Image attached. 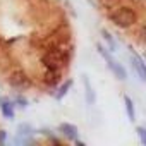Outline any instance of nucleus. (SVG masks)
I'll return each instance as SVG.
<instances>
[{"instance_id":"nucleus-15","label":"nucleus","mask_w":146,"mask_h":146,"mask_svg":"<svg viewBox=\"0 0 146 146\" xmlns=\"http://www.w3.org/2000/svg\"><path fill=\"white\" fill-rule=\"evenodd\" d=\"M40 134H43V136H46L52 143H55V144H60V139H57L53 134H52V131H48V129H40Z\"/></svg>"},{"instance_id":"nucleus-3","label":"nucleus","mask_w":146,"mask_h":146,"mask_svg":"<svg viewBox=\"0 0 146 146\" xmlns=\"http://www.w3.org/2000/svg\"><path fill=\"white\" fill-rule=\"evenodd\" d=\"M41 64L46 69H62L64 65V55L60 50H48L41 57Z\"/></svg>"},{"instance_id":"nucleus-13","label":"nucleus","mask_w":146,"mask_h":146,"mask_svg":"<svg viewBox=\"0 0 146 146\" xmlns=\"http://www.w3.org/2000/svg\"><path fill=\"white\" fill-rule=\"evenodd\" d=\"M36 131L29 125V124H19L17 125V134H26V136H33Z\"/></svg>"},{"instance_id":"nucleus-14","label":"nucleus","mask_w":146,"mask_h":146,"mask_svg":"<svg viewBox=\"0 0 146 146\" xmlns=\"http://www.w3.org/2000/svg\"><path fill=\"white\" fill-rule=\"evenodd\" d=\"M14 143L19 144V146H21V144H23V146H24V144H33V137H31V136H26V134H17L16 139H14Z\"/></svg>"},{"instance_id":"nucleus-8","label":"nucleus","mask_w":146,"mask_h":146,"mask_svg":"<svg viewBox=\"0 0 146 146\" xmlns=\"http://www.w3.org/2000/svg\"><path fill=\"white\" fill-rule=\"evenodd\" d=\"M58 81H60V69H46V72H45V83L50 88H53Z\"/></svg>"},{"instance_id":"nucleus-16","label":"nucleus","mask_w":146,"mask_h":146,"mask_svg":"<svg viewBox=\"0 0 146 146\" xmlns=\"http://www.w3.org/2000/svg\"><path fill=\"white\" fill-rule=\"evenodd\" d=\"M14 103H16L17 107H21V108H26V107L29 105V102H28L24 96H21V95H17V96L14 98Z\"/></svg>"},{"instance_id":"nucleus-11","label":"nucleus","mask_w":146,"mask_h":146,"mask_svg":"<svg viewBox=\"0 0 146 146\" xmlns=\"http://www.w3.org/2000/svg\"><path fill=\"white\" fill-rule=\"evenodd\" d=\"M102 38H103V41L107 43V46H108V50H110V52H117V41H115V40H113V36L110 35V31L102 29Z\"/></svg>"},{"instance_id":"nucleus-7","label":"nucleus","mask_w":146,"mask_h":146,"mask_svg":"<svg viewBox=\"0 0 146 146\" xmlns=\"http://www.w3.org/2000/svg\"><path fill=\"white\" fill-rule=\"evenodd\" d=\"M0 110H2L5 119H14L16 117V103H14V100L0 98Z\"/></svg>"},{"instance_id":"nucleus-6","label":"nucleus","mask_w":146,"mask_h":146,"mask_svg":"<svg viewBox=\"0 0 146 146\" xmlns=\"http://www.w3.org/2000/svg\"><path fill=\"white\" fill-rule=\"evenodd\" d=\"M58 132H60L62 136H65L67 139H70V141L79 139V131H78V127L72 125V124H67V122H62V124L58 125Z\"/></svg>"},{"instance_id":"nucleus-17","label":"nucleus","mask_w":146,"mask_h":146,"mask_svg":"<svg viewBox=\"0 0 146 146\" xmlns=\"http://www.w3.org/2000/svg\"><path fill=\"white\" fill-rule=\"evenodd\" d=\"M136 132H137V136H139V139H141V143L146 146V127H136Z\"/></svg>"},{"instance_id":"nucleus-4","label":"nucleus","mask_w":146,"mask_h":146,"mask_svg":"<svg viewBox=\"0 0 146 146\" xmlns=\"http://www.w3.org/2000/svg\"><path fill=\"white\" fill-rule=\"evenodd\" d=\"M9 83H11V86H12V88L19 90V91H24V90H28V88L31 86V79L28 78L26 72H24V70H21V69H17V70H12V72H11V76H9Z\"/></svg>"},{"instance_id":"nucleus-2","label":"nucleus","mask_w":146,"mask_h":146,"mask_svg":"<svg viewBox=\"0 0 146 146\" xmlns=\"http://www.w3.org/2000/svg\"><path fill=\"white\" fill-rule=\"evenodd\" d=\"M96 50H98V53L103 57V60L107 62L108 69L115 74V78H117V79H120V81H125V79H127V72H125V69H124V67H122V65H120V64H119L112 55H110V52H107V48H105L103 45H100V43L96 45Z\"/></svg>"},{"instance_id":"nucleus-5","label":"nucleus","mask_w":146,"mask_h":146,"mask_svg":"<svg viewBox=\"0 0 146 146\" xmlns=\"http://www.w3.org/2000/svg\"><path fill=\"white\" fill-rule=\"evenodd\" d=\"M131 65H132V69L136 70V74L139 76V79H141L143 83H146V64H144V60H143L136 52H132V50H131Z\"/></svg>"},{"instance_id":"nucleus-9","label":"nucleus","mask_w":146,"mask_h":146,"mask_svg":"<svg viewBox=\"0 0 146 146\" xmlns=\"http://www.w3.org/2000/svg\"><path fill=\"white\" fill-rule=\"evenodd\" d=\"M83 84H84L86 103H88V105H95V102H96V93H95V90H93V86L90 84V81H88L86 76H83Z\"/></svg>"},{"instance_id":"nucleus-12","label":"nucleus","mask_w":146,"mask_h":146,"mask_svg":"<svg viewBox=\"0 0 146 146\" xmlns=\"http://www.w3.org/2000/svg\"><path fill=\"white\" fill-rule=\"evenodd\" d=\"M70 88H72V81H70V79H67V81L58 88V91L55 93V98H57V100H62V98L69 93V90H70Z\"/></svg>"},{"instance_id":"nucleus-19","label":"nucleus","mask_w":146,"mask_h":146,"mask_svg":"<svg viewBox=\"0 0 146 146\" xmlns=\"http://www.w3.org/2000/svg\"><path fill=\"white\" fill-rule=\"evenodd\" d=\"M141 40H143V41L146 43V24H144V26L141 28Z\"/></svg>"},{"instance_id":"nucleus-18","label":"nucleus","mask_w":146,"mask_h":146,"mask_svg":"<svg viewBox=\"0 0 146 146\" xmlns=\"http://www.w3.org/2000/svg\"><path fill=\"white\" fill-rule=\"evenodd\" d=\"M5 136H7V132L5 131H0V144H5Z\"/></svg>"},{"instance_id":"nucleus-10","label":"nucleus","mask_w":146,"mask_h":146,"mask_svg":"<svg viewBox=\"0 0 146 146\" xmlns=\"http://www.w3.org/2000/svg\"><path fill=\"white\" fill-rule=\"evenodd\" d=\"M124 107H125V113H127V119L131 120V122H134L136 120V108H134V102H132V98L131 96H124Z\"/></svg>"},{"instance_id":"nucleus-1","label":"nucleus","mask_w":146,"mask_h":146,"mask_svg":"<svg viewBox=\"0 0 146 146\" xmlns=\"http://www.w3.org/2000/svg\"><path fill=\"white\" fill-rule=\"evenodd\" d=\"M108 19H110L117 28L125 29V28H131V26L136 23L137 16H136V12L131 11L129 7H117V9H113V11L108 14Z\"/></svg>"}]
</instances>
